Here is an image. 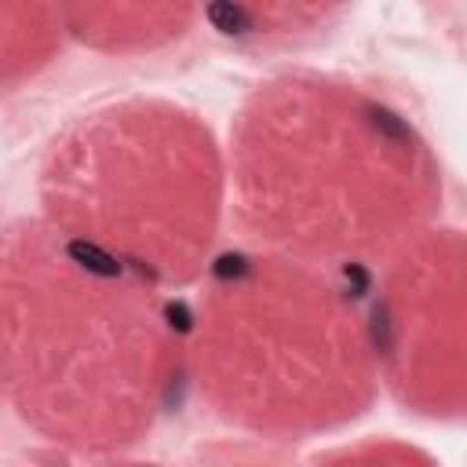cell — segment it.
<instances>
[{
	"label": "cell",
	"instance_id": "cell-1",
	"mask_svg": "<svg viewBox=\"0 0 467 467\" xmlns=\"http://www.w3.org/2000/svg\"><path fill=\"white\" fill-rule=\"evenodd\" d=\"M7 376L29 412L51 431L102 434L109 420L99 383H113L128 401L139 379L153 383V317L131 299V288L102 285L106 263L84 252H26L7 263ZM142 409L139 401H131Z\"/></svg>",
	"mask_w": 467,
	"mask_h": 467
}]
</instances>
